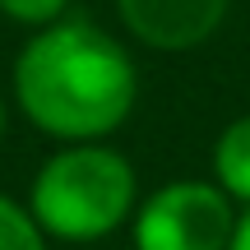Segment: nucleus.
<instances>
[{"instance_id": "nucleus-1", "label": "nucleus", "mask_w": 250, "mask_h": 250, "mask_svg": "<svg viewBox=\"0 0 250 250\" xmlns=\"http://www.w3.org/2000/svg\"><path fill=\"white\" fill-rule=\"evenodd\" d=\"M9 98L56 144L111 139L139 102V70L125 42L93 19H56L19 46Z\"/></svg>"}, {"instance_id": "nucleus-2", "label": "nucleus", "mask_w": 250, "mask_h": 250, "mask_svg": "<svg viewBox=\"0 0 250 250\" xmlns=\"http://www.w3.org/2000/svg\"><path fill=\"white\" fill-rule=\"evenodd\" d=\"M28 208L51 241L98 246L130 227L139 208V176L134 162L107 139L61 144L28 186Z\"/></svg>"}, {"instance_id": "nucleus-3", "label": "nucleus", "mask_w": 250, "mask_h": 250, "mask_svg": "<svg viewBox=\"0 0 250 250\" xmlns=\"http://www.w3.org/2000/svg\"><path fill=\"white\" fill-rule=\"evenodd\" d=\"M236 218H241L236 199L213 176H181L139 199L130 218V241L134 250H227Z\"/></svg>"}, {"instance_id": "nucleus-4", "label": "nucleus", "mask_w": 250, "mask_h": 250, "mask_svg": "<svg viewBox=\"0 0 250 250\" xmlns=\"http://www.w3.org/2000/svg\"><path fill=\"white\" fill-rule=\"evenodd\" d=\"M232 0H116L121 28L153 51H195L227 23Z\"/></svg>"}, {"instance_id": "nucleus-5", "label": "nucleus", "mask_w": 250, "mask_h": 250, "mask_svg": "<svg viewBox=\"0 0 250 250\" xmlns=\"http://www.w3.org/2000/svg\"><path fill=\"white\" fill-rule=\"evenodd\" d=\"M213 181L236 199V204L250 208V116H236L218 130L213 139Z\"/></svg>"}, {"instance_id": "nucleus-6", "label": "nucleus", "mask_w": 250, "mask_h": 250, "mask_svg": "<svg viewBox=\"0 0 250 250\" xmlns=\"http://www.w3.org/2000/svg\"><path fill=\"white\" fill-rule=\"evenodd\" d=\"M0 250H51V236L23 199L0 195Z\"/></svg>"}, {"instance_id": "nucleus-7", "label": "nucleus", "mask_w": 250, "mask_h": 250, "mask_svg": "<svg viewBox=\"0 0 250 250\" xmlns=\"http://www.w3.org/2000/svg\"><path fill=\"white\" fill-rule=\"evenodd\" d=\"M70 0H0V14L19 28H46L56 19H65Z\"/></svg>"}, {"instance_id": "nucleus-8", "label": "nucleus", "mask_w": 250, "mask_h": 250, "mask_svg": "<svg viewBox=\"0 0 250 250\" xmlns=\"http://www.w3.org/2000/svg\"><path fill=\"white\" fill-rule=\"evenodd\" d=\"M227 250H250V208L236 218V232H232V246Z\"/></svg>"}, {"instance_id": "nucleus-9", "label": "nucleus", "mask_w": 250, "mask_h": 250, "mask_svg": "<svg viewBox=\"0 0 250 250\" xmlns=\"http://www.w3.org/2000/svg\"><path fill=\"white\" fill-rule=\"evenodd\" d=\"M0 139H5V98H0Z\"/></svg>"}]
</instances>
